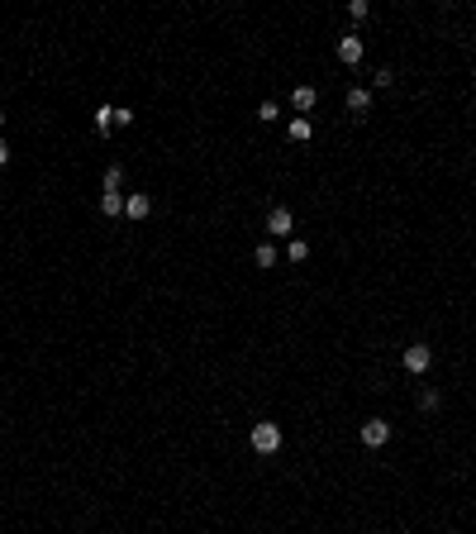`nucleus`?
I'll return each instance as SVG.
<instances>
[{"label":"nucleus","mask_w":476,"mask_h":534,"mask_svg":"<svg viewBox=\"0 0 476 534\" xmlns=\"http://www.w3.org/2000/svg\"><path fill=\"white\" fill-rule=\"evenodd\" d=\"M248 444H253V453H277L281 448V425L277 420H258L253 434H248Z\"/></svg>","instance_id":"obj_1"},{"label":"nucleus","mask_w":476,"mask_h":534,"mask_svg":"<svg viewBox=\"0 0 476 534\" xmlns=\"http://www.w3.org/2000/svg\"><path fill=\"white\" fill-rule=\"evenodd\" d=\"M429 363H434V348H429V343H410V348H405V372L419 377V372H429Z\"/></svg>","instance_id":"obj_2"},{"label":"nucleus","mask_w":476,"mask_h":534,"mask_svg":"<svg viewBox=\"0 0 476 534\" xmlns=\"http://www.w3.org/2000/svg\"><path fill=\"white\" fill-rule=\"evenodd\" d=\"M267 229H272V234H277V239H286V234H290V229H295V215L286 210V206H277V210L267 215Z\"/></svg>","instance_id":"obj_3"},{"label":"nucleus","mask_w":476,"mask_h":534,"mask_svg":"<svg viewBox=\"0 0 476 534\" xmlns=\"http://www.w3.org/2000/svg\"><path fill=\"white\" fill-rule=\"evenodd\" d=\"M386 439H390V425H386V420H367V425H362V444H367V448H381Z\"/></svg>","instance_id":"obj_4"},{"label":"nucleus","mask_w":476,"mask_h":534,"mask_svg":"<svg viewBox=\"0 0 476 534\" xmlns=\"http://www.w3.org/2000/svg\"><path fill=\"white\" fill-rule=\"evenodd\" d=\"M124 215H129V219H148V215H153V201H148L143 191H134V196H124Z\"/></svg>","instance_id":"obj_5"},{"label":"nucleus","mask_w":476,"mask_h":534,"mask_svg":"<svg viewBox=\"0 0 476 534\" xmlns=\"http://www.w3.org/2000/svg\"><path fill=\"white\" fill-rule=\"evenodd\" d=\"M338 58H343L348 67H358V62H362V38H358V34H348V38H338Z\"/></svg>","instance_id":"obj_6"},{"label":"nucleus","mask_w":476,"mask_h":534,"mask_svg":"<svg viewBox=\"0 0 476 534\" xmlns=\"http://www.w3.org/2000/svg\"><path fill=\"white\" fill-rule=\"evenodd\" d=\"M348 110H353L358 119L372 114V91H367V86H353V91H348Z\"/></svg>","instance_id":"obj_7"},{"label":"nucleus","mask_w":476,"mask_h":534,"mask_svg":"<svg viewBox=\"0 0 476 534\" xmlns=\"http://www.w3.org/2000/svg\"><path fill=\"white\" fill-rule=\"evenodd\" d=\"M314 101H319V91H314V86H295V91H290V106H295V110H314Z\"/></svg>","instance_id":"obj_8"},{"label":"nucleus","mask_w":476,"mask_h":534,"mask_svg":"<svg viewBox=\"0 0 476 534\" xmlns=\"http://www.w3.org/2000/svg\"><path fill=\"white\" fill-rule=\"evenodd\" d=\"M91 124L100 129V134H110V129H114V106H100V110L91 114Z\"/></svg>","instance_id":"obj_9"},{"label":"nucleus","mask_w":476,"mask_h":534,"mask_svg":"<svg viewBox=\"0 0 476 534\" xmlns=\"http://www.w3.org/2000/svg\"><path fill=\"white\" fill-rule=\"evenodd\" d=\"M100 210L105 215H124V196H119V191H105V196H100Z\"/></svg>","instance_id":"obj_10"},{"label":"nucleus","mask_w":476,"mask_h":534,"mask_svg":"<svg viewBox=\"0 0 476 534\" xmlns=\"http://www.w3.org/2000/svg\"><path fill=\"white\" fill-rule=\"evenodd\" d=\"M286 134H290L295 143H305V138H310L314 129H310V119H290V129H286Z\"/></svg>","instance_id":"obj_11"},{"label":"nucleus","mask_w":476,"mask_h":534,"mask_svg":"<svg viewBox=\"0 0 476 534\" xmlns=\"http://www.w3.org/2000/svg\"><path fill=\"white\" fill-rule=\"evenodd\" d=\"M286 253H290V263H305V258H310V243H305V239H290Z\"/></svg>","instance_id":"obj_12"},{"label":"nucleus","mask_w":476,"mask_h":534,"mask_svg":"<svg viewBox=\"0 0 476 534\" xmlns=\"http://www.w3.org/2000/svg\"><path fill=\"white\" fill-rule=\"evenodd\" d=\"M253 258H258V267H277V248H272V243H262Z\"/></svg>","instance_id":"obj_13"},{"label":"nucleus","mask_w":476,"mask_h":534,"mask_svg":"<svg viewBox=\"0 0 476 534\" xmlns=\"http://www.w3.org/2000/svg\"><path fill=\"white\" fill-rule=\"evenodd\" d=\"M119 186H124V167H110L105 172V191H119Z\"/></svg>","instance_id":"obj_14"},{"label":"nucleus","mask_w":476,"mask_h":534,"mask_svg":"<svg viewBox=\"0 0 476 534\" xmlns=\"http://www.w3.org/2000/svg\"><path fill=\"white\" fill-rule=\"evenodd\" d=\"M258 119L272 124V119H277V101H262V106H258Z\"/></svg>","instance_id":"obj_15"},{"label":"nucleus","mask_w":476,"mask_h":534,"mask_svg":"<svg viewBox=\"0 0 476 534\" xmlns=\"http://www.w3.org/2000/svg\"><path fill=\"white\" fill-rule=\"evenodd\" d=\"M367 10H372L367 0H348V14H353V19H367Z\"/></svg>","instance_id":"obj_16"},{"label":"nucleus","mask_w":476,"mask_h":534,"mask_svg":"<svg viewBox=\"0 0 476 534\" xmlns=\"http://www.w3.org/2000/svg\"><path fill=\"white\" fill-rule=\"evenodd\" d=\"M5 162H10V148H5V143H0V167H5Z\"/></svg>","instance_id":"obj_17"},{"label":"nucleus","mask_w":476,"mask_h":534,"mask_svg":"<svg viewBox=\"0 0 476 534\" xmlns=\"http://www.w3.org/2000/svg\"><path fill=\"white\" fill-rule=\"evenodd\" d=\"M0 129H5V110H0Z\"/></svg>","instance_id":"obj_18"}]
</instances>
